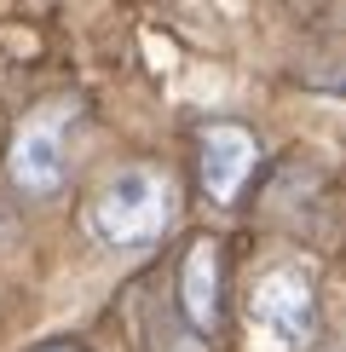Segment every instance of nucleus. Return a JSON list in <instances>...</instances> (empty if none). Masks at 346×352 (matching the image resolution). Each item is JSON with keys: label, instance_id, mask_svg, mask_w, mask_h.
I'll use <instances>...</instances> for the list:
<instances>
[{"label": "nucleus", "instance_id": "f257e3e1", "mask_svg": "<svg viewBox=\"0 0 346 352\" xmlns=\"http://www.w3.org/2000/svg\"><path fill=\"white\" fill-rule=\"evenodd\" d=\"M179 214V185L168 168H122L86 208V226L104 248H144L156 243Z\"/></svg>", "mask_w": 346, "mask_h": 352}, {"label": "nucleus", "instance_id": "20e7f679", "mask_svg": "<svg viewBox=\"0 0 346 352\" xmlns=\"http://www.w3.org/2000/svg\"><path fill=\"white\" fill-rule=\"evenodd\" d=\"M254 318L266 329H277L288 346H312L317 335V289H312V272L306 266H277L254 283Z\"/></svg>", "mask_w": 346, "mask_h": 352}, {"label": "nucleus", "instance_id": "7ed1b4c3", "mask_svg": "<svg viewBox=\"0 0 346 352\" xmlns=\"http://www.w3.org/2000/svg\"><path fill=\"white\" fill-rule=\"evenodd\" d=\"M202 190H208V202H220V208H237L249 179L260 173V139L249 133L242 122H208L202 127Z\"/></svg>", "mask_w": 346, "mask_h": 352}, {"label": "nucleus", "instance_id": "f03ea898", "mask_svg": "<svg viewBox=\"0 0 346 352\" xmlns=\"http://www.w3.org/2000/svg\"><path fill=\"white\" fill-rule=\"evenodd\" d=\"M69 104H41L35 116H23V127L12 133L6 173L23 197H58L69 179Z\"/></svg>", "mask_w": 346, "mask_h": 352}, {"label": "nucleus", "instance_id": "39448f33", "mask_svg": "<svg viewBox=\"0 0 346 352\" xmlns=\"http://www.w3.org/2000/svg\"><path fill=\"white\" fill-rule=\"evenodd\" d=\"M179 318L196 341H214L225 324V248L220 237H196L179 260Z\"/></svg>", "mask_w": 346, "mask_h": 352}, {"label": "nucleus", "instance_id": "423d86ee", "mask_svg": "<svg viewBox=\"0 0 346 352\" xmlns=\"http://www.w3.org/2000/svg\"><path fill=\"white\" fill-rule=\"evenodd\" d=\"M35 352H93V346H81V341H47V346H35Z\"/></svg>", "mask_w": 346, "mask_h": 352}]
</instances>
